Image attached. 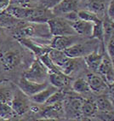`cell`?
<instances>
[{"mask_svg":"<svg viewBox=\"0 0 114 121\" xmlns=\"http://www.w3.org/2000/svg\"><path fill=\"white\" fill-rule=\"evenodd\" d=\"M49 56L53 60V62L60 68L62 73L67 75L70 74L74 72L78 66V60L80 58H71L66 55L62 50L50 49L49 51Z\"/></svg>","mask_w":114,"mask_h":121,"instance_id":"obj_1","label":"cell"},{"mask_svg":"<svg viewBox=\"0 0 114 121\" xmlns=\"http://www.w3.org/2000/svg\"><path fill=\"white\" fill-rule=\"evenodd\" d=\"M48 26L50 34L53 36L63 35H78L72 26L70 22L64 17H52L48 20Z\"/></svg>","mask_w":114,"mask_h":121,"instance_id":"obj_2","label":"cell"},{"mask_svg":"<svg viewBox=\"0 0 114 121\" xmlns=\"http://www.w3.org/2000/svg\"><path fill=\"white\" fill-rule=\"evenodd\" d=\"M48 72L46 67L38 59L32 62L30 67L23 73V77L37 83H44L48 77Z\"/></svg>","mask_w":114,"mask_h":121,"instance_id":"obj_3","label":"cell"},{"mask_svg":"<svg viewBox=\"0 0 114 121\" xmlns=\"http://www.w3.org/2000/svg\"><path fill=\"white\" fill-rule=\"evenodd\" d=\"M49 85L47 82L44 83H37L32 80H29L22 76V78H20L18 82V87L21 90L22 93L25 94L27 96H32L40 91Z\"/></svg>","mask_w":114,"mask_h":121,"instance_id":"obj_4","label":"cell"},{"mask_svg":"<svg viewBox=\"0 0 114 121\" xmlns=\"http://www.w3.org/2000/svg\"><path fill=\"white\" fill-rule=\"evenodd\" d=\"M79 35H63V36H54L50 40V47L55 50H62L68 49L72 45L78 42Z\"/></svg>","mask_w":114,"mask_h":121,"instance_id":"obj_5","label":"cell"},{"mask_svg":"<svg viewBox=\"0 0 114 121\" xmlns=\"http://www.w3.org/2000/svg\"><path fill=\"white\" fill-rule=\"evenodd\" d=\"M86 80L89 85L91 91L96 94L104 93L109 89V85L106 82V80L99 73L97 74V73L91 72L89 74H87Z\"/></svg>","mask_w":114,"mask_h":121,"instance_id":"obj_6","label":"cell"},{"mask_svg":"<svg viewBox=\"0 0 114 121\" xmlns=\"http://www.w3.org/2000/svg\"><path fill=\"white\" fill-rule=\"evenodd\" d=\"M0 63L5 71H11L19 65V54L14 51H8V50L1 51L0 52Z\"/></svg>","mask_w":114,"mask_h":121,"instance_id":"obj_7","label":"cell"},{"mask_svg":"<svg viewBox=\"0 0 114 121\" xmlns=\"http://www.w3.org/2000/svg\"><path fill=\"white\" fill-rule=\"evenodd\" d=\"M26 23L23 20L17 19L9 14L6 9L0 11V27L7 29H16Z\"/></svg>","mask_w":114,"mask_h":121,"instance_id":"obj_8","label":"cell"},{"mask_svg":"<svg viewBox=\"0 0 114 121\" xmlns=\"http://www.w3.org/2000/svg\"><path fill=\"white\" fill-rule=\"evenodd\" d=\"M97 73L106 80V82L107 83L108 85H111L114 83V66L112 64V60L110 58L104 57L102 59L101 65H100L99 69Z\"/></svg>","mask_w":114,"mask_h":121,"instance_id":"obj_9","label":"cell"},{"mask_svg":"<svg viewBox=\"0 0 114 121\" xmlns=\"http://www.w3.org/2000/svg\"><path fill=\"white\" fill-rule=\"evenodd\" d=\"M90 49L91 46L89 45L88 43L84 44L81 43H77L67 50H65L64 52L67 56L71 58H82L92 52Z\"/></svg>","mask_w":114,"mask_h":121,"instance_id":"obj_10","label":"cell"},{"mask_svg":"<svg viewBox=\"0 0 114 121\" xmlns=\"http://www.w3.org/2000/svg\"><path fill=\"white\" fill-rule=\"evenodd\" d=\"M97 109L101 112L103 117H114V108L108 95H101L95 100Z\"/></svg>","mask_w":114,"mask_h":121,"instance_id":"obj_11","label":"cell"},{"mask_svg":"<svg viewBox=\"0 0 114 121\" xmlns=\"http://www.w3.org/2000/svg\"><path fill=\"white\" fill-rule=\"evenodd\" d=\"M65 105L63 102H59L56 103L50 104L43 111V117L44 119H58L64 115Z\"/></svg>","mask_w":114,"mask_h":121,"instance_id":"obj_12","label":"cell"},{"mask_svg":"<svg viewBox=\"0 0 114 121\" xmlns=\"http://www.w3.org/2000/svg\"><path fill=\"white\" fill-rule=\"evenodd\" d=\"M25 94L23 95H14V98L11 102V107L15 112V113L17 114V116H21V115L25 114L28 110H30V104L29 102L26 100Z\"/></svg>","mask_w":114,"mask_h":121,"instance_id":"obj_13","label":"cell"},{"mask_svg":"<svg viewBox=\"0 0 114 121\" xmlns=\"http://www.w3.org/2000/svg\"><path fill=\"white\" fill-rule=\"evenodd\" d=\"M76 33L79 36H88L91 37L94 23L90 22H86L84 20L78 19L74 22H70Z\"/></svg>","mask_w":114,"mask_h":121,"instance_id":"obj_14","label":"cell"},{"mask_svg":"<svg viewBox=\"0 0 114 121\" xmlns=\"http://www.w3.org/2000/svg\"><path fill=\"white\" fill-rule=\"evenodd\" d=\"M78 8V0H62L52 9L55 15H65L72 11H76Z\"/></svg>","mask_w":114,"mask_h":121,"instance_id":"obj_15","label":"cell"},{"mask_svg":"<svg viewBox=\"0 0 114 121\" xmlns=\"http://www.w3.org/2000/svg\"><path fill=\"white\" fill-rule=\"evenodd\" d=\"M57 91H58V88L53 86L52 84H51V86H50V85H48V86L43 89V90L40 91L39 92L35 94V95L30 96V101H32V102H34V103H37V104L46 103V102L49 100V98Z\"/></svg>","mask_w":114,"mask_h":121,"instance_id":"obj_16","label":"cell"},{"mask_svg":"<svg viewBox=\"0 0 114 121\" xmlns=\"http://www.w3.org/2000/svg\"><path fill=\"white\" fill-rule=\"evenodd\" d=\"M102 59L103 56L95 50L84 56V62L89 71L92 73H97L102 61Z\"/></svg>","mask_w":114,"mask_h":121,"instance_id":"obj_17","label":"cell"},{"mask_svg":"<svg viewBox=\"0 0 114 121\" xmlns=\"http://www.w3.org/2000/svg\"><path fill=\"white\" fill-rule=\"evenodd\" d=\"M21 43L23 44L24 46H26V48H28L29 50H32L36 56H38V57H40L41 56H43V54L48 53L50 51L51 48H47L45 46L38 44V43H34V42L31 40L29 38H23V39H20L19 40Z\"/></svg>","mask_w":114,"mask_h":121,"instance_id":"obj_18","label":"cell"},{"mask_svg":"<svg viewBox=\"0 0 114 121\" xmlns=\"http://www.w3.org/2000/svg\"><path fill=\"white\" fill-rule=\"evenodd\" d=\"M50 82L53 86L56 88H63V87L68 85L71 79L68 77V75L65 74L62 72H59V73H50Z\"/></svg>","mask_w":114,"mask_h":121,"instance_id":"obj_19","label":"cell"},{"mask_svg":"<svg viewBox=\"0 0 114 121\" xmlns=\"http://www.w3.org/2000/svg\"><path fill=\"white\" fill-rule=\"evenodd\" d=\"M87 9L98 15H103L106 10V0H84Z\"/></svg>","mask_w":114,"mask_h":121,"instance_id":"obj_20","label":"cell"},{"mask_svg":"<svg viewBox=\"0 0 114 121\" xmlns=\"http://www.w3.org/2000/svg\"><path fill=\"white\" fill-rule=\"evenodd\" d=\"M98 111L95 102L89 99H84L81 108V114L84 117H91Z\"/></svg>","mask_w":114,"mask_h":121,"instance_id":"obj_21","label":"cell"},{"mask_svg":"<svg viewBox=\"0 0 114 121\" xmlns=\"http://www.w3.org/2000/svg\"><path fill=\"white\" fill-rule=\"evenodd\" d=\"M4 82L0 84V103H9L11 104V102L14 98V92L10 87L7 85H3Z\"/></svg>","mask_w":114,"mask_h":121,"instance_id":"obj_22","label":"cell"},{"mask_svg":"<svg viewBox=\"0 0 114 121\" xmlns=\"http://www.w3.org/2000/svg\"><path fill=\"white\" fill-rule=\"evenodd\" d=\"M72 87L73 91H75V92H77V93L85 94V93H89V92L91 91L86 78L85 79L83 78H77L76 80L73 81Z\"/></svg>","mask_w":114,"mask_h":121,"instance_id":"obj_23","label":"cell"},{"mask_svg":"<svg viewBox=\"0 0 114 121\" xmlns=\"http://www.w3.org/2000/svg\"><path fill=\"white\" fill-rule=\"evenodd\" d=\"M82 98L80 97H72L69 98L67 102H68V108L72 110V112L75 116H81V108H82L83 103Z\"/></svg>","mask_w":114,"mask_h":121,"instance_id":"obj_24","label":"cell"},{"mask_svg":"<svg viewBox=\"0 0 114 121\" xmlns=\"http://www.w3.org/2000/svg\"><path fill=\"white\" fill-rule=\"evenodd\" d=\"M104 36H105V33H104L103 22H102V21L101 20L99 22L94 23L91 38L96 39L97 40H99L102 44H104Z\"/></svg>","mask_w":114,"mask_h":121,"instance_id":"obj_25","label":"cell"},{"mask_svg":"<svg viewBox=\"0 0 114 121\" xmlns=\"http://www.w3.org/2000/svg\"><path fill=\"white\" fill-rule=\"evenodd\" d=\"M17 116L14 109L9 103H0V118L3 119H10Z\"/></svg>","mask_w":114,"mask_h":121,"instance_id":"obj_26","label":"cell"},{"mask_svg":"<svg viewBox=\"0 0 114 121\" xmlns=\"http://www.w3.org/2000/svg\"><path fill=\"white\" fill-rule=\"evenodd\" d=\"M103 27H104V43H106L108 41V39H110V37L112 35V33H114V21L112 20L111 18L106 15L104 19L103 22Z\"/></svg>","mask_w":114,"mask_h":121,"instance_id":"obj_27","label":"cell"},{"mask_svg":"<svg viewBox=\"0 0 114 121\" xmlns=\"http://www.w3.org/2000/svg\"><path fill=\"white\" fill-rule=\"evenodd\" d=\"M39 60H41L42 63L45 66L46 68L48 69V71L50 72V73L61 72L60 70V68L53 62V60H51V58H50V56H49V52H48V53H45V54H43V56H40V57H39Z\"/></svg>","mask_w":114,"mask_h":121,"instance_id":"obj_28","label":"cell"},{"mask_svg":"<svg viewBox=\"0 0 114 121\" xmlns=\"http://www.w3.org/2000/svg\"><path fill=\"white\" fill-rule=\"evenodd\" d=\"M78 15L79 19L86 21V22H93V23H95V22L101 21V19L96 14L89 10V9H82V10L78 11Z\"/></svg>","mask_w":114,"mask_h":121,"instance_id":"obj_29","label":"cell"},{"mask_svg":"<svg viewBox=\"0 0 114 121\" xmlns=\"http://www.w3.org/2000/svg\"><path fill=\"white\" fill-rule=\"evenodd\" d=\"M65 98H66V94L64 93V91H57L49 98V100L46 102V104L50 105V104L56 103V102H64Z\"/></svg>","mask_w":114,"mask_h":121,"instance_id":"obj_30","label":"cell"},{"mask_svg":"<svg viewBox=\"0 0 114 121\" xmlns=\"http://www.w3.org/2000/svg\"><path fill=\"white\" fill-rule=\"evenodd\" d=\"M106 51L114 66V33L106 42Z\"/></svg>","mask_w":114,"mask_h":121,"instance_id":"obj_31","label":"cell"},{"mask_svg":"<svg viewBox=\"0 0 114 121\" xmlns=\"http://www.w3.org/2000/svg\"><path fill=\"white\" fill-rule=\"evenodd\" d=\"M62 0H45L44 1V4H43V6L46 9H53L55 6L58 4L59 3L61 2Z\"/></svg>","mask_w":114,"mask_h":121,"instance_id":"obj_32","label":"cell"},{"mask_svg":"<svg viewBox=\"0 0 114 121\" xmlns=\"http://www.w3.org/2000/svg\"><path fill=\"white\" fill-rule=\"evenodd\" d=\"M30 2V0H12V2H10V4L18 5V6L22 7H29Z\"/></svg>","mask_w":114,"mask_h":121,"instance_id":"obj_33","label":"cell"},{"mask_svg":"<svg viewBox=\"0 0 114 121\" xmlns=\"http://www.w3.org/2000/svg\"><path fill=\"white\" fill-rule=\"evenodd\" d=\"M107 15L114 21V0H111L107 7Z\"/></svg>","mask_w":114,"mask_h":121,"instance_id":"obj_34","label":"cell"},{"mask_svg":"<svg viewBox=\"0 0 114 121\" xmlns=\"http://www.w3.org/2000/svg\"><path fill=\"white\" fill-rule=\"evenodd\" d=\"M108 97H109L110 101L112 102V106L114 108V83L112 84H111L108 89Z\"/></svg>","mask_w":114,"mask_h":121,"instance_id":"obj_35","label":"cell"},{"mask_svg":"<svg viewBox=\"0 0 114 121\" xmlns=\"http://www.w3.org/2000/svg\"><path fill=\"white\" fill-rule=\"evenodd\" d=\"M10 4V0H0V10H4Z\"/></svg>","mask_w":114,"mask_h":121,"instance_id":"obj_36","label":"cell"},{"mask_svg":"<svg viewBox=\"0 0 114 121\" xmlns=\"http://www.w3.org/2000/svg\"><path fill=\"white\" fill-rule=\"evenodd\" d=\"M1 33H2V27H0V35H1Z\"/></svg>","mask_w":114,"mask_h":121,"instance_id":"obj_37","label":"cell"},{"mask_svg":"<svg viewBox=\"0 0 114 121\" xmlns=\"http://www.w3.org/2000/svg\"><path fill=\"white\" fill-rule=\"evenodd\" d=\"M4 82V80H2V79H0V84H1V83H3Z\"/></svg>","mask_w":114,"mask_h":121,"instance_id":"obj_38","label":"cell"}]
</instances>
